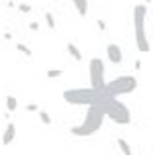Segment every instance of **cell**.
I'll return each instance as SVG.
<instances>
[{
  "mask_svg": "<svg viewBox=\"0 0 153 155\" xmlns=\"http://www.w3.org/2000/svg\"><path fill=\"white\" fill-rule=\"evenodd\" d=\"M104 118H106V110L102 108L100 104H92L88 106L86 114H84V120L83 124L73 126L71 128V134L76 137H88V136H94L104 124Z\"/></svg>",
  "mask_w": 153,
  "mask_h": 155,
  "instance_id": "6da1fadb",
  "label": "cell"
},
{
  "mask_svg": "<svg viewBox=\"0 0 153 155\" xmlns=\"http://www.w3.org/2000/svg\"><path fill=\"white\" fill-rule=\"evenodd\" d=\"M106 96L104 91H98V88H69V91L63 92V98L65 102L75 104V106H92V104H100Z\"/></svg>",
  "mask_w": 153,
  "mask_h": 155,
  "instance_id": "7a4b0ae2",
  "label": "cell"
},
{
  "mask_svg": "<svg viewBox=\"0 0 153 155\" xmlns=\"http://www.w3.org/2000/svg\"><path fill=\"white\" fill-rule=\"evenodd\" d=\"M104 110H106V116L110 118L114 124H120V126H128L132 122V114H130V108L122 102V100L114 98V96H104V100L100 102Z\"/></svg>",
  "mask_w": 153,
  "mask_h": 155,
  "instance_id": "3957f363",
  "label": "cell"
},
{
  "mask_svg": "<svg viewBox=\"0 0 153 155\" xmlns=\"http://www.w3.org/2000/svg\"><path fill=\"white\" fill-rule=\"evenodd\" d=\"M145 18H147V8L143 4H138L134 8V34H135V45L138 51L147 53L149 51V39L145 34Z\"/></svg>",
  "mask_w": 153,
  "mask_h": 155,
  "instance_id": "277c9868",
  "label": "cell"
},
{
  "mask_svg": "<svg viewBox=\"0 0 153 155\" xmlns=\"http://www.w3.org/2000/svg\"><path fill=\"white\" fill-rule=\"evenodd\" d=\"M135 88H138V79H135V77H132V75H122V77L112 79L110 83H106L104 92H106L108 96L118 98V96H124V94L134 92Z\"/></svg>",
  "mask_w": 153,
  "mask_h": 155,
  "instance_id": "5b68a950",
  "label": "cell"
},
{
  "mask_svg": "<svg viewBox=\"0 0 153 155\" xmlns=\"http://www.w3.org/2000/svg\"><path fill=\"white\" fill-rule=\"evenodd\" d=\"M88 75H90V87L104 91L106 88V81H104V61L100 57H92L90 65H88Z\"/></svg>",
  "mask_w": 153,
  "mask_h": 155,
  "instance_id": "8992f818",
  "label": "cell"
},
{
  "mask_svg": "<svg viewBox=\"0 0 153 155\" xmlns=\"http://www.w3.org/2000/svg\"><path fill=\"white\" fill-rule=\"evenodd\" d=\"M106 57L110 59V63H114V65H120V63H122V59H124V55H122V49H120V45H116V43H110V45L106 47Z\"/></svg>",
  "mask_w": 153,
  "mask_h": 155,
  "instance_id": "52a82bcc",
  "label": "cell"
},
{
  "mask_svg": "<svg viewBox=\"0 0 153 155\" xmlns=\"http://www.w3.org/2000/svg\"><path fill=\"white\" fill-rule=\"evenodd\" d=\"M14 137H16V124L14 122H8L6 130H4V134H2V143L10 145L12 141H14Z\"/></svg>",
  "mask_w": 153,
  "mask_h": 155,
  "instance_id": "ba28073f",
  "label": "cell"
},
{
  "mask_svg": "<svg viewBox=\"0 0 153 155\" xmlns=\"http://www.w3.org/2000/svg\"><path fill=\"white\" fill-rule=\"evenodd\" d=\"M67 51H69V55L73 57L75 61H83V53H80V49L75 45L73 41H69V43H67Z\"/></svg>",
  "mask_w": 153,
  "mask_h": 155,
  "instance_id": "9c48e42d",
  "label": "cell"
},
{
  "mask_svg": "<svg viewBox=\"0 0 153 155\" xmlns=\"http://www.w3.org/2000/svg\"><path fill=\"white\" fill-rule=\"evenodd\" d=\"M76 12H79V16H86L88 14V0H73Z\"/></svg>",
  "mask_w": 153,
  "mask_h": 155,
  "instance_id": "30bf717a",
  "label": "cell"
},
{
  "mask_svg": "<svg viewBox=\"0 0 153 155\" xmlns=\"http://www.w3.org/2000/svg\"><path fill=\"white\" fill-rule=\"evenodd\" d=\"M118 147H120V151H122L124 155H132V147H130V143H128L124 137H118Z\"/></svg>",
  "mask_w": 153,
  "mask_h": 155,
  "instance_id": "8fae6325",
  "label": "cell"
},
{
  "mask_svg": "<svg viewBox=\"0 0 153 155\" xmlns=\"http://www.w3.org/2000/svg\"><path fill=\"white\" fill-rule=\"evenodd\" d=\"M6 108H8V112H16V108H18L16 96H6Z\"/></svg>",
  "mask_w": 153,
  "mask_h": 155,
  "instance_id": "7c38bea8",
  "label": "cell"
},
{
  "mask_svg": "<svg viewBox=\"0 0 153 155\" xmlns=\"http://www.w3.org/2000/svg\"><path fill=\"white\" fill-rule=\"evenodd\" d=\"M39 120H41V124H45V126H51V116L45 112V110H39Z\"/></svg>",
  "mask_w": 153,
  "mask_h": 155,
  "instance_id": "4fadbf2b",
  "label": "cell"
},
{
  "mask_svg": "<svg viewBox=\"0 0 153 155\" xmlns=\"http://www.w3.org/2000/svg\"><path fill=\"white\" fill-rule=\"evenodd\" d=\"M18 51H20V53H24L26 57H31V49H30L28 45H24V43H18Z\"/></svg>",
  "mask_w": 153,
  "mask_h": 155,
  "instance_id": "5bb4252c",
  "label": "cell"
},
{
  "mask_svg": "<svg viewBox=\"0 0 153 155\" xmlns=\"http://www.w3.org/2000/svg\"><path fill=\"white\" fill-rule=\"evenodd\" d=\"M45 22H47V26H49L51 30L55 28V18H53V14H51V12H45Z\"/></svg>",
  "mask_w": 153,
  "mask_h": 155,
  "instance_id": "9a60e30c",
  "label": "cell"
},
{
  "mask_svg": "<svg viewBox=\"0 0 153 155\" xmlns=\"http://www.w3.org/2000/svg\"><path fill=\"white\" fill-rule=\"evenodd\" d=\"M63 75V71H59V69H55V71H47V77H49V79H57V77H61Z\"/></svg>",
  "mask_w": 153,
  "mask_h": 155,
  "instance_id": "2e32d148",
  "label": "cell"
},
{
  "mask_svg": "<svg viewBox=\"0 0 153 155\" xmlns=\"http://www.w3.org/2000/svg\"><path fill=\"white\" fill-rule=\"evenodd\" d=\"M26 110H28V112H39V106L37 104H28Z\"/></svg>",
  "mask_w": 153,
  "mask_h": 155,
  "instance_id": "e0dca14e",
  "label": "cell"
},
{
  "mask_svg": "<svg viewBox=\"0 0 153 155\" xmlns=\"http://www.w3.org/2000/svg\"><path fill=\"white\" fill-rule=\"evenodd\" d=\"M20 10H22V12H26V14H28V12H30L31 8L28 6V4H20Z\"/></svg>",
  "mask_w": 153,
  "mask_h": 155,
  "instance_id": "ac0fdd59",
  "label": "cell"
},
{
  "mask_svg": "<svg viewBox=\"0 0 153 155\" xmlns=\"http://www.w3.org/2000/svg\"><path fill=\"white\" fill-rule=\"evenodd\" d=\"M30 30H35V31H37V30H39V24H37V22H31V24H30Z\"/></svg>",
  "mask_w": 153,
  "mask_h": 155,
  "instance_id": "d6986e66",
  "label": "cell"
},
{
  "mask_svg": "<svg viewBox=\"0 0 153 155\" xmlns=\"http://www.w3.org/2000/svg\"><path fill=\"white\" fill-rule=\"evenodd\" d=\"M98 28H100V30H106V24H104L102 20H98Z\"/></svg>",
  "mask_w": 153,
  "mask_h": 155,
  "instance_id": "ffe728a7",
  "label": "cell"
}]
</instances>
